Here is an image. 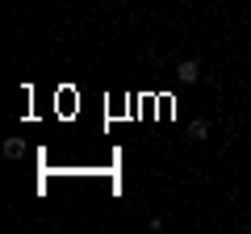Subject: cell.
Returning a JSON list of instances; mask_svg holds the SVG:
<instances>
[{
  "label": "cell",
  "instance_id": "cell-1",
  "mask_svg": "<svg viewBox=\"0 0 251 234\" xmlns=\"http://www.w3.org/2000/svg\"><path fill=\"white\" fill-rule=\"evenodd\" d=\"M201 80V67H197V59H184V63L176 67V84H197Z\"/></svg>",
  "mask_w": 251,
  "mask_h": 234
},
{
  "label": "cell",
  "instance_id": "cell-2",
  "mask_svg": "<svg viewBox=\"0 0 251 234\" xmlns=\"http://www.w3.org/2000/svg\"><path fill=\"white\" fill-rule=\"evenodd\" d=\"M0 151H4V159H21V155H25V138H4Z\"/></svg>",
  "mask_w": 251,
  "mask_h": 234
},
{
  "label": "cell",
  "instance_id": "cell-3",
  "mask_svg": "<svg viewBox=\"0 0 251 234\" xmlns=\"http://www.w3.org/2000/svg\"><path fill=\"white\" fill-rule=\"evenodd\" d=\"M188 134L197 138V142H201V138H209V121H205V117H193V126H188Z\"/></svg>",
  "mask_w": 251,
  "mask_h": 234
}]
</instances>
